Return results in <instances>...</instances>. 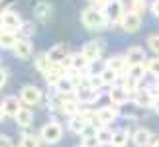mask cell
Instances as JSON below:
<instances>
[{
  "label": "cell",
  "mask_w": 159,
  "mask_h": 147,
  "mask_svg": "<svg viewBox=\"0 0 159 147\" xmlns=\"http://www.w3.org/2000/svg\"><path fill=\"white\" fill-rule=\"evenodd\" d=\"M102 53H104V41L102 39H90L83 45L81 49V55L89 63H94V61H100Z\"/></svg>",
  "instance_id": "8992f818"
},
{
  "label": "cell",
  "mask_w": 159,
  "mask_h": 147,
  "mask_svg": "<svg viewBox=\"0 0 159 147\" xmlns=\"http://www.w3.org/2000/svg\"><path fill=\"white\" fill-rule=\"evenodd\" d=\"M124 55L128 59V65H143L145 61H148V55H145L143 47H138V45L128 47V51Z\"/></svg>",
  "instance_id": "ac0fdd59"
},
{
  "label": "cell",
  "mask_w": 159,
  "mask_h": 147,
  "mask_svg": "<svg viewBox=\"0 0 159 147\" xmlns=\"http://www.w3.org/2000/svg\"><path fill=\"white\" fill-rule=\"evenodd\" d=\"M108 98L110 102H112V106H122V104H126L128 100H130V92L122 87V84H114V87H110L108 90Z\"/></svg>",
  "instance_id": "4fadbf2b"
},
{
  "label": "cell",
  "mask_w": 159,
  "mask_h": 147,
  "mask_svg": "<svg viewBox=\"0 0 159 147\" xmlns=\"http://www.w3.org/2000/svg\"><path fill=\"white\" fill-rule=\"evenodd\" d=\"M148 8H149L148 0H130V10L136 12V14H139V16H142Z\"/></svg>",
  "instance_id": "836d02e7"
},
{
  "label": "cell",
  "mask_w": 159,
  "mask_h": 147,
  "mask_svg": "<svg viewBox=\"0 0 159 147\" xmlns=\"http://www.w3.org/2000/svg\"><path fill=\"white\" fill-rule=\"evenodd\" d=\"M51 4L49 2H45V0H39L38 4L34 6V16L38 18L39 22H47L51 18Z\"/></svg>",
  "instance_id": "d4e9b609"
},
{
  "label": "cell",
  "mask_w": 159,
  "mask_h": 147,
  "mask_svg": "<svg viewBox=\"0 0 159 147\" xmlns=\"http://www.w3.org/2000/svg\"><path fill=\"white\" fill-rule=\"evenodd\" d=\"M24 26V20L22 16L14 10H4L0 12V29H10V32H20V28Z\"/></svg>",
  "instance_id": "277c9868"
},
{
  "label": "cell",
  "mask_w": 159,
  "mask_h": 147,
  "mask_svg": "<svg viewBox=\"0 0 159 147\" xmlns=\"http://www.w3.org/2000/svg\"><path fill=\"white\" fill-rule=\"evenodd\" d=\"M87 84H90V87L96 88V90H100L102 87H104V82H102V77H100V75H90V77H87Z\"/></svg>",
  "instance_id": "d590c367"
},
{
  "label": "cell",
  "mask_w": 159,
  "mask_h": 147,
  "mask_svg": "<svg viewBox=\"0 0 159 147\" xmlns=\"http://www.w3.org/2000/svg\"><path fill=\"white\" fill-rule=\"evenodd\" d=\"M120 28L128 33H136L138 29L142 28V16L136 14V12H132V10H128L120 20Z\"/></svg>",
  "instance_id": "30bf717a"
},
{
  "label": "cell",
  "mask_w": 159,
  "mask_h": 147,
  "mask_svg": "<svg viewBox=\"0 0 159 147\" xmlns=\"http://www.w3.org/2000/svg\"><path fill=\"white\" fill-rule=\"evenodd\" d=\"M12 51H14V55H16L18 59H30V57H32V53H34V45H32V41H30V39L20 38Z\"/></svg>",
  "instance_id": "ffe728a7"
},
{
  "label": "cell",
  "mask_w": 159,
  "mask_h": 147,
  "mask_svg": "<svg viewBox=\"0 0 159 147\" xmlns=\"http://www.w3.org/2000/svg\"><path fill=\"white\" fill-rule=\"evenodd\" d=\"M118 110H120V116L126 118V120H142L149 114V108L139 106V104L134 102V100H128L126 104H122Z\"/></svg>",
  "instance_id": "5b68a950"
},
{
  "label": "cell",
  "mask_w": 159,
  "mask_h": 147,
  "mask_svg": "<svg viewBox=\"0 0 159 147\" xmlns=\"http://www.w3.org/2000/svg\"><path fill=\"white\" fill-rule=\"evenodd\" d=\"M145 69H148V75L159 78V57L155 55L153 59H148L145 61Z\"/></svg>",
  "instance_id": "d6a6232c"
},
{
  "label": "cell",
  "mask_w": 159,
  "mask_h": 147,
  "mask_svg": "<svg viewBox=\"0 0 159 147\" xmlns=\"http://www.w3.org/2000/svg\"><path fill=\"white\" fill-rule=\"evenodd\" d=\"M20 35L10 29H0V49H14V45L18 43Z\"/></svg>",
  "instance_id": "cb8c5ba5"
},
{
  "label": "cell",
  "mask_w": 159,
  "mask_h": 147,
  "mask_svg": "<svg viewBox=\"0 0 159 147\" xmlns=\"http://www.w3.org/2000/svg\"><path fill=\"white\" fill-rule=\"evenodd\" d=\"M45 53H47V57H49L51 63H65V59L71 55L69 47H67L65 43H55L49 51H45Z\"/></svg>",
  "instance_id": "e0dca14e"
},
{
  "label": "cell",
  "mask_w": 159,
  "mask_h": 147,
  "mask_svg": "<svg viewBox=\"0 0 159 147\" xmlns=\"http://www.w3.org/2000/svg\"><path fill=\"white\" fill-rule=\"evenodd\" d=\"M20 100L26 106H38V104L43 100V90L35 84H26L20 90Z\"/></svg>",
  "instance_id": "52a82bcc"
},
{
  "label": "cell",
  "mask_w": 159,
  "mask_h": 147,
  "mask_svg": "<svg viewBox=\"0 0 159 147\" xmlns=\"http://www.w3.org/2000/svg\"><path fill=\"white\" fill-rule=\"evenodd\" d=\"M112 136H114V130L108 126H102L100 130H96V139L100 141V145H112Z\"/></svg>",
  "instance_id": "f1b7e54d"
},
{
  "label": "cell",
  "mask_w": 159,
  "mask_h": 147,
  "mask_svg": "<svg viewBox=\"0 0 159 147\" xmlns=\"http://www.w3.org/2000/svg\"><path fill=\"white\" fill-rule=\"evenodd\" d=\"M6 81H8V73H6V69H2V67H0V88L6 84Z\"/></svg>",
  "instance_id": "b9f144b4"
},
{
  "label": "cell",
  "mask_w": 159,
  "mask_h": 147,
  "mask_svg": "<svg viewBox=\"0 0 159 147\" xmlns=\"http://www.w3.org/2000/svg\"><path fill=\"white\" fill-rule=\"evenodd\" d=\"M153 137H155V133H151V130H148V127H138V130L132 133V141H134L136 147H148V145H151Z\"/></svg>",
  "instance_id": "9a60e30c"
},
{
  "label": "cell",
  "mask_w": 159,
  "mask_h": 147,
  "mask_svg": "<svg viewBox=\"0 0 159 147\" xmlns=\"http://www.w3.org/2000/svg\"><path fill=\"white\" fill-rule=\"evenodd\" d=\"M6 118V112H4V108H2V104H0V122H2Z\"/></svg>",
  "instance_id": "bcb514c9"
},
{
  "label": "cell",
  "mask_w": 159,
  "mask_h": 147,
  "mask_svg": "<svg viewBox=\"0 0 159 147\" xmlns=\"http://www.w3.org/2000/svg\"><path fill=\"white\" fill-rule=\"evenodd\" d=\"M104 63H106L108 69H110V71H114L120 78H124V77L128 75V67H130V65H128L126 55H112V57L106 59Z\"/></svg>",
  "instance_id": "8fae6325"
},
{
  "label": "cell",
  "mask_w": 159,
  "mask_h": 147,
  "mask_svg": "<svg viewBox=\"0 0 159 147\" xmlns=\"http://www.w3.org/2000/svg\"><path fill=\"white\" fill-rule=\"evenodd\" d=\"M155 98H157V92H155L153 87H143V88L139 87L136 92H134L132 100L138 102L139 106H143V108H151V106H153V102H155Z\"/></svg>",
  "instance_id": "9c48e42d"
},
{
  "label": "cell",
  "mask_w": 159,
  "mask_h": 147,
  "mask_svg": "<svg viewBox=\"0 0 159 147\" xmlns=\"http://www.w3.org/2000/svg\"><path fill=\"white\" fill-rule=\"evenodd\" d=\"M100 77H102V82H104V87H114V84H118V81H120V77L116 75L114 71H110L108 67H104V69H102Z\"/></svg>",
  "instance_id": "1f68e13d"
},
{
  "label": "cell",
  "mask_w": 159,
  "mask_h": 147,
  "mask_svg": "<svg viewBox=\"0 0 159 147\" xmlns=\"http://www.w3.org/2000/svg\"><path fill=\"white\" fill-rule=\"evenodd\" d=\"M67 69H71V71H79V73H87L89 69V61L83 57L81 53H71L69 57L65 59V63H63Z\"/></svg>",
  "instance_id": "5bb4252c"
},
{
  "label": "cell",
  "mask_w": 159,
  "mask_h": 147,
  "mask_svg": "<svg viewBox=\"0 0 159 147\" xmlns=\"http://www.w3.org/2000/svg\"><path fill=\"white\" fill-rule=\"evenodd\" d=\"M53 90L59 92V94H63V96H73L75 90H77V84H75V81H73L69 75H65L63 78H59V81L53 84Z\"/></svg>",
  "instance_id": "2e32d148"
},
{
  "label": "cell",
  "mask_w": 159,
  "mask_h": 147,
  "mask_svg": "<svg viewBox=\"0 0 159 147\" xmlns=\"http://www.w3.org/2000/svg\"><path fill=\"white\" fill-rule=\"evenodd\" d=\"M20 147H41V137L35 133H24L20 139Z\"/></svg>",
  "instance_id": "4dcf8cb0"
},
{
  "label": "cell",
  "mask_w": 159,
  "mask_h": 147,
  "mask_svg": "<svg viewBox=\"0 0 159 147\" xmlns=\"http://www.w3.org/2000/svg\"><path fill=\"white\" fill-rule=\"evenodd\" d=\"M73 96L77 98V102L81 104V106H89V104H94L100 98V90L93 88L90 84H81V87H77Z\"/></svg>",
  "instance_id": "ba28073f"
},
{
  "label": "cell",
  "mask_w": 159,
  "mask_h": 147,
  "mask_svg": "<svg viewBox=\"0 0 159 147\" xmlns=\"http://www.w3.org/2000/svg\"><path fill=\"white\" fill-rule=\"evenodd\" d=\"M0 147H14V143H12V139L8 136L0 133Z\"/></svg>",
  "instance_id": "ab89813d"
},
{
  "label": "cell",
  "mask_w": 159,
  "mask_h": 147,
  "mask_svg": "<svg viewBox=\"0 0 159 147\" xmlns=\"http://www.w3.org/2000/svg\"><path fill=\"white\" fill-rule=\"evenodd\" d=\"M39 137H41V141L47 143V145H55V143H59L61 139H63V126L59 124V122H47V124L39 130Z\"/></svg>",
  "instance_id": "7a4b0ae2"
},
{
  "label": "cell",
  "mask_w": 159,
  "mask_h": 147,
  "mask_svg": "<svg viewBox=\"0 0 159 147\" xmlns=\"http://www.w3.org/2000/svg\"><path fill=\"white\" fill-rule=\"evenodd\" d=\"M77 147H84V145H83V143H81V145H77Z\"/></svg>",
  "instance_id": "c3c4849f"
},
{
  "label": "cell",
  "mask_w": 159,
  "mask_h": 147,
  "mask_svg": "<svg viewBox=\"0 0 159 147\" xmlns=\"http://www.w3.org/2000/svg\"><path fill=\"white\" fill-rule=\"evenodd\" d=\"M102 12H104L108 24H120L122 16L126 14L124 0H106L104 6H102Z\"/></svg>",
  "instance_id": "3957f363"
},
{
  "label": "cell",
  "mask_w": 159,
  "mask_h": 147,
  "mask_svg": "<svg viewBox=\"0 0 159 147\" xmlns=\"http://www.w3.org/2000/svg\"><path fill=\"white\" fill-rule=\"evenodd\" d=\"M153 88H155V92H157V96H159V78H155V84H153Z\"/></svg>",
  "instance_id": "7dc6e473"
},
{
  "label": "cell",
  "mask_w": 159,
  "mask_h": 147,
  "mask_svg": "<svg viewBox=\"0 0 159 147\" xmlns=\"http://www.w3.org/2000/svg\"><path fill=\"white\" fill-rule=\"evenodd\" d=\"M14 120H16V124L20 126V127H30V126L34 124V112H32L30 108L24 106L20 112L16 114V118H14Z\"/></svg>",
  "instance_id": "4316f807"
},
{
  "label": "cell",
  "mask_w": 159,
  "mask_h": 147,
  "mask_svg": "<svg viewBox=\"0 0 159 147\" xmlns=\"http://www.w3.org/2000/svg\"><path fill=\"white\" fill-rule=\"evenodd\" d=\"M83 145L84 147H100V141L96 139V136H90V137H83Z\"/></svg>",
  "instance_id": "74e56055"
},
{
  "label": "cell",
  "mask_w": 159,
  "mask_h": 147,
  "mask_svg": "<svg viewBox=\"0 0 159 147\" xmlns=\"http://www.w3.org/2000/svg\"><path fill=\"white\" fill-rule=\"evenodd\" d=\"M89 2H90V6H94V8H102L106 0H89Z\"/></svg>",
  "instance_id": "7bdbcfd3"
},
{
  "label": "cell",
  "mask_w": 159,
  "mask_h": 147,
  "mask_svg": "<svg viewBox=\"0 0 159 147\" xmlns=\"http://www.w3.org/2000/svg\"><path fill=\"white\" fill-rule=\"evenodd\" d=\"M151 147H159V136L153 137V141H151Z\"/></svg>",
  "instance_id": "f6af8a7d"
},
{
  "label": "cell",
  "mask_w": 159,
  "mask_h": 147,
  "mask_svg": "<svg viewBox=\"0 0 159 147\" xmlns=\"http://www.w3.org/2000/svg\"><path fill=\"white\" fill-rule=\"evenodd\" d=\"M90 124V118L89 116H84L79 112L77 116H73V118H69V131L77 133V136H81V133L84 131V127H87Z\"/></svg>",
  "instance_id": "44dd1931"
},
{
  "label": "cell",
  "mask_w": 159,
  "mask_h": 147,
  "mask_svg": "<svg viewBox=\"0 0 159 147\" xmlns=\"http://www.w3.org/2000/svg\"><path fill=\"white\" fill-rule=\"evenodd\" d=\"M34 65H35V69H38L41 75H45L47 71H49V67L53 65L49 57H47V53H38L35 55V59H34Z\"/></svg>",
  "instance_id": "83f0119b"
},
{
  "label": "cell",
  "mask_w": 159,
  "mask_h": 147,
  "mask_svg": "<svg viewBox=\"0 0 159 147\" xmlns=\"http://www.w3.org/2000/svg\"><path fill=\"white\" fill-rule=\"evenodd\" d=\"M148 45H149L151 51L159 57V33H151L149 35V38H148Z\"/></svg>",
  "instance_id": "8d00e7d4"
},
{
  "label": "cell",
  "mask_w": 159,
  "mask_h": 147,
  "mask_svg": "<svg viewBox=\"0 0 159 147\" xmlns=\"http://www.w3.org/2000/svg\"><path fill=\"white\" fill-rule=\"evenodd\" d=\"M20 33H22L26 39H30V35L34 33V26H30V24H24V26L20 28V32H18V35H20Z\"/></svg>",
  "instance_id": "f35d334b"
},
{
  "label": "cell",
  "mask_w": 159,
  "mask_h": 147,
  "mask_svg": "<svg viewBox=\"0 0 159 147\" xmlns=\"http://www.w3.org/2000/svg\"><path fill=\"white\" fill-rule=\"evenodd\" d=\"M118 116H120L118 106H102V108H98L94 112V118L98 120L102 126H110L116 118H118Z\"/></svg>",
  "instance_id": "7c38bea8"
},
{
  "label": "cell",
  "mask_w": 159,
  "mask_h": 147,
  "mask_svg": "<svg viewBox=\"0 0 159 147\" xmlns=\"http://www.w3.org/2000/svg\"><path fill=\"white\" fill-rule=\"evenodd\" d=\"M2 108H4L6 116H10V118H16V114L20 112L24 106H22V100H20V98L10 94V96H6L4 100H2Z\"/></svg>",
  "instance_id": "7402d4cb"
},
{
  "label": "cell",
  "mask_w": 159,
  "mask_h": 147,
  "mask_svg": "<svg viewBox=\"0 0 159 147\" xmlns=\"http://www.w3.org/2000/svg\"><path fill=\"white\" fill-rule=\"evenodd\" d=\"M151 110H153V112H157V114H159V96L155 98V102H153V106H151Z\"/></svg>",
  "instance_id": "ee69618b"
},
{
  "label": "cell",
  "mask_w": 159,
  "mask_h": 147,
  "mask_svg": "<svg viewBox=\"0 0 159 147\" xmlns=\"http://www.w3.org/2000/svg\"><path fill=\"white\" fill-rule=\"evenodd\" d=\"M149 12H151L155 18H159V0H153V2L149 4Z\"/></svg>",
  "instance_id": "60d3db41"
},
{
  "label": "cell",
  "mask_w": 159,
  "mask_h": 147,
  "mask_svg": "<svg viewBox=\"0 0 159 147\" xmlns=\"http://www.w3.org/2000/svg\"><path fill=\"white\" fill-rule=\"evenodd\" d=\"M139 82H142V81H136V78H132V77H124V82H122V87H124L130 94H134V92L139 88Z\"/></svg>",
  "instance_id": "e575fe53"
},
{
  "label": "cell",
  "mask_w": 159,
  "mask_h": 147,
  "mask_svg": "<svg viewBox=\"0 0 159 147\" xmlns=\"http://www.w3.org/2000/svg\"><path fill=\"white\" fill-rule=\"evenodd\" d=\"M65 75H67V67H65L63 63H53V65L49 67V71L43 75V78L47 81V84H51V87H53V84L57 82L59 78H63Z\"/></svg>",
  "instance_id": "d6986e66"
},
{
  "label": "cell",
  "mask_w": 159,
  "mask_h": 147,
  "mask_svg": "<svg viewBox=\"0 0 159 147\" xmlns=\"http://www.w3.org/2000/svg\"><path fill=\"white\" fill-rule=\"evenodd\" d=\"M128 139H132V131L128 130V127H118V130H114L112 145H116V147H126Z\"/></svg>",
  "instance_id": "484cf974"
},
{
  "label": "cell",
  "mask_w": 159,
  "mask_h": 147,
  "mask_svg": "<svg viewBox=\"0 0 159 147\" xmlns=\"http://www.w3.org/2000/svg\"><path fill=\"white\" fill-rule=\"evenodd\" d=\"M81 22L90 32H98V29H104L108 26V20H106L102 8H94V6H87L81 12Z\"/></svg>",
  "instance_id": "6da1fadb"
},
{
  "label": "cell",
  "mask_w": 159,
  "mask_h": 147,
  "mask_svg": "<svg viewBox=\"0 0 159 147\" xmlns=\"http://www.w3.org/2000/svg\"><path fill=\"white\" fill-rule=\"evenodd\" d=\"M145 75H148V69H145V63H143V65H130L126 77H132V78H136V81H143Z\"/></svg>",
  "instance_id": "f546056e"
},
{
  "label": "cell",
  "mask_w": 159,
  "mask_h": 147,
  "mask_svg": "<svg viewBox=\"0 0 159 147\" xmlns=\"http://www.w3.org/2000/svg\"><path fill=\"white\" fill-rule=\"evenodd\" d=\"M59 112H61V114H65L67 118H73V116H77L79 112H81V104L77 102V98H75V96H65Z\"/></svg>",
  "instance_id": "603a6c76"
},
{
  "label": "cell",
  "mask_w": 159,
  "mask_h": 147,
  "mask_svg": "<svg viewBox=\"0 0 159 147\" xmlns=\"http://www.w3.org/2000/svg\"><path fill=\"white\" fill-rule=\"evenodd\" d=\"M110 147H116V145H110Z\"/></svg>",
  "instance_id": "681fc988"
}]
</instances>
